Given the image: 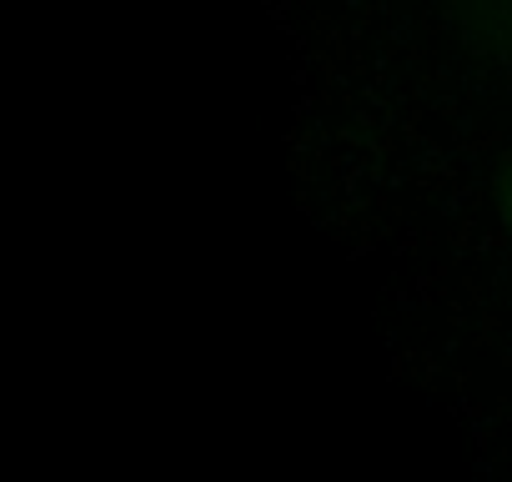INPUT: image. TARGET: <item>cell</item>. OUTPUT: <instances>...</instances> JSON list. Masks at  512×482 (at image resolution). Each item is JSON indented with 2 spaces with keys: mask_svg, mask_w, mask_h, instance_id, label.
Instances as JSON below:
<instances>
[{
  "mask_svg": "<svg viewBox=\"0 0 512 482\" xmlns=\"http://www.w3.org/2000/svg\"><path fill=\"white\" fill-rule=\"evenodd\" d=\"M497 221H502V231H507V241H512V166H507V176H502V186H497Z\"/></svg>",
  "mask_w": 512,
  "mask_h": 482,
  "instance_id": "obj_1",
  "label": "cell"
}]
</instances>
